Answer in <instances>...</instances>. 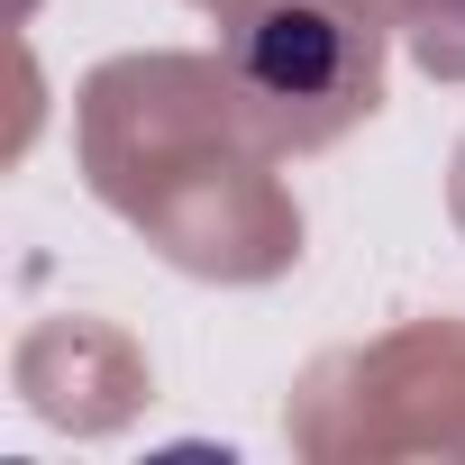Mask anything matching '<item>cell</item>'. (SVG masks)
I'll return each mask as SVG.
<instances>
[{"label":"cell","instance_id":"1","mask_svg":"<svg viewBox=\"0 0 465 465\" xmlns=\"http://www.w3.org/2000/svg\"><path fill=\"white\" fill-rule=\"evenodd\" d=\"M238 64L265 101H320L374 74V28L356 10H329V0H265L238 28Z\"/></svg>","mask_w":465,"mask_h":465}]
</instances>
